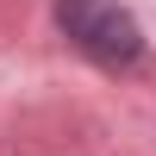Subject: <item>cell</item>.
<instances>
[{
	"label": "cell",
	"mask_w": 156,
	"mask_h": 156,
	"mask_svg": "<svg viewBox=\"0 0 156 156\" xmlns=\"http://www.w3.org/2000/svg\"><path fill=\"white\" fill-rule=\"evenodd\" d=\"M56 25L100 69H131L144 56V31H137V19L119 0H56Z\"/></svg>",
	"instance_id": "6da1fadb"
}]
</instances>
